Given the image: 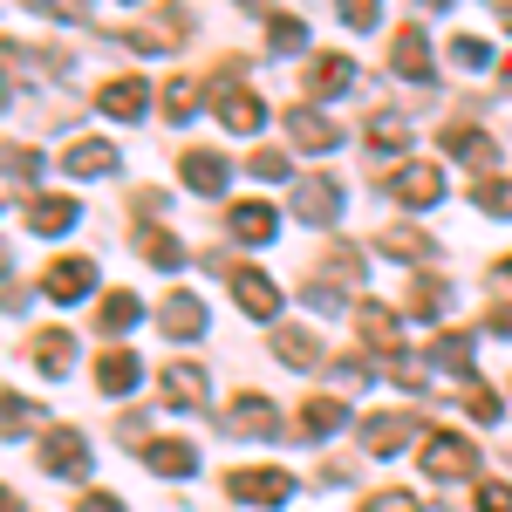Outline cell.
Returning a JSON list of instances; mask_svg holds the SVG:
<instances>
[{
  "instance_id": "7402d4cb",
  "label": "cell",
  "mask_w": 512,
  "mask_h": 512,
  "mask_svg": "<svg viewBox=\"0 0 512 512\" xmlns=\"http://www.w3.org/2000/svg\"><path fill=\"white\" fill-rule=\"evenodd\" d=\"M444 294H451V287H444L437 274L410 280V294H403V315H410V321H437V315H444Z\"/></svg>"
},
{
  "instance_id": "8992f818",
  "label": "cell",
  "mask_w": 512,
  "mask_h": 512,
  "mask_svg": "<svg viewBox=\"0 0 512 512\" xmlns=\"http://www.w3.org/2000/svg\"><path fill=\"white\" fill-rule=\"evenodd\" d=\"M41 465H48L55 478H82V472H89V437L69 431V424H62V431H48V444H41Z\"/></svg>"
},
{
  "instance_id": "e0dca14e",
  "label": "cell",
  "mask_w": 512,
  "mask_h": 512,
  "mask_svg": "<svg viewBox=\"0 0 512 512\" xmlns=\"http://www.w3.org/2000/svg\"><path fill=\"white\" fill-rule=\"evenodd\" d=\"M198 396H205V369H198V362H171V369H164V403H171V410H192Z\"/></svg>"
},
{
  "instance_id": "ac0fdd59",
  "label": "cell",
  "mask_w": 512,
  "mask_h": 512,
  "mask_svg": "<svg viewBox=\"0 0 512 512\" xmlns=\"http://www.w3.org/2000/svg\"><path fill=\"white\" fill-rule=\"evenodd\" d=\"M69 171H76V178H110V171H117V144H103V137H89V144H69Z\"/></svg>"
},
{
  "instance_id": "52a82bcc",
  "label": "cell",
  "mask_w": 512,
  "mask_h": 512,
  "mask_svg": "<svg viewBox=\"0 0 512 512\" xmlns=\"http://www.w3.org/2000/svg\"><path fill=\"white\" fill-rule=\"evenodd\" d=\"M226 431L233 437H280V410L267 396H239L233 410H226Z\"/></svg>"
},
{
  "instance_id": "4dcf8cb0",
  "label": "cell",
  "mask_w": 512,
  "mask_h": 512,
  "mask_svg": "<svg viewBox=\"0 0 512 512\" xmlns=\"http://www.w3.org/2000/svg\"><path fill=\"white\" fill-rule=\"evenodd\" d=\"M137 315H144L137 294H110V301L96 308V328H103V335H123V328H137Z\"/></svg>"
},
{
  "instance_id": "ba28073f",
  "label": "cell",
  "mask_w": 512,
  "mask_h": 512,
  "mask_svg": "<svg viewBox=\"0 0 512 512\" xmlns=\"http://www.w3.org/2000/svg\"><path fill=\"white\" fill-rule=\"evenodd\" d=\"M233 499H246V506H287L294 478L287 472H233Z\"/></svg>"
},
{
  "instance_id": "2e32d148",
  "label": "cell",
  "mask_w": 512,
  "mask_h": 512,
  "mask_svg": "<svg viewBox=\"0 0 512 512\" xmlns=\"http://www.w3.org/2000/svg\"><path fill=\"white\" fill-rule=\"evenodd\" d=\"M144 465L158 478H185L198 458H192V444H178V437H151V444H144Z\"/></svg>"
},
{
  "instance_id": "30bf717a",
  "label": "cell",
  "mask_w": 512,
  "mask_h": 512,
  "mask_svg": "<svg viewBox=\"0 0 512 512\" xmlns=\"http://www.w3.org/2000/svg\"><path fill=\"white\" fill-rule=\"evenodd\" d=\"M287 137H294L301 151H335V144H342V130L321 117V110H301V103L287 110Z\"/></svg>"
},
{
  "instance_id": "f35d334b",
  "label": "cell",
  "mask_w": 512,
  "mask_h": 512,
  "mask_svg": "<svg viewBox=\"0 0 512 512\" xmlns=\"http://www.w3.org/2000/svg\"><path fill=\"white\" fill-rule=\"evenodd\" d=\"M451 62H458V69H485V62H492V48L472 41V35H458V41H451Z\"/></svg>"
},
{
  "instance_id": "d590c367",
  "label": "cell",
  "mask_w": 512,
  "mask_h": 512,
  "mask_svg": "<svg viewBox=\"0 0 512 512\" xmlns=\"http://www.w3.org/2000/svg\"><path fill=\"white\" fill-rule=\"evenodd\" d=\"M198 103H205V89H198V82H171V96H164V117L171 123H185L198 110Z\"/></svg>"
},
{
  "instance_id": "8fae6325",
  "label": "cell",
  "mask_w": 512,
  "mask_h": 512,
  "mask_svg": "<svg viewBox=\"0 0 512 512\" xmlns=\"http://www.w3.org/2000/svg\"><path fill=\"white\" fill-rule=\"evenodd\" d=\"M233 301H239V315H253V321H274L280 315V287L267 274H239L233 280Z\"/></svg>"
},
{
  "instance_id": "e575fe53",
  "label": "cell",
  "mask_w": 512,
  "mask_h": 512,
  "mask_svg": "<svg viewBox=\"0 0 512 512\" xmlns=\"http://www.w3.org/2000/svg\"><path fill=\"white\" fill-rule=\"evenodd\" d=\"M274 55H294V48H308V21H294V14H274Z\"/></svg>"
},
{
  "instance_id": "7bdbcfd3",
  "label": "cell",
  "mask_w": 512,
  "mask_h": 512,
  "mask_svg": "<svg viewBox=\"0 0 512 512\" xmlns=\"http://www.w3.org/2000/svg\"><path fill=\"white\" fill-rule=\"evenodd\" d=\"M253 178H287V158H280V151H253Z\"/></svg>"
},
{
  "instance_id": "44dd1931",
  "label": "cell",
  "mask_w": 512,
  "mask_h": 512,
  "mask_svg": "<svg viewBox=\"0 0 512 512\" xmlns=\"http://www.w3.org/2000/svg\"><path fill=\"white\" fill-rule=\"evenodd\" d=\"M396 444H410V417H369L362 424V451L369 458H390Z\"/></svg>"
},
{
  "instance_id": "f5cc1de1",
  "label": "cell",
  "mask_w": 512,
  "mask_h": 512,
  "mask_svg": "<svg viewBox=\"0 0 512 512\" xmlns=\"http://www.w3.org/2000/svg\"><path fill=\"white\" fill-rule=\"evenodd\" d=\"M506 89H512V69H506Z\"/></svg>"
},
{
  "instance_id": "681fc988",
  "label": "cell",
  "mask_w": 512,
  "mask_h": 512,
  "mask_svg": "<svg viewBox=\"0 0 512 512\" xmlns=\"http://www.w3.org/2000/svg\"><path fill=\"white\" fill-rule=\"evenodd\" d=\"M499 280H512V253H506V260H499Z\"/></svg>"
},
{
  "instance_id": "4fadbf2b",
  "label": "cell",
  "mask_w": 512,
  "mask_h": 512,
  "mask_svg": "<svg viewBox=\"0 0 512 512\" xmlns=\"http://www.w3.org/2000/svg\"><path fill=\"white\" fill-rule=\"evenodd\" d=\"M226 178H233V171H226L219 151H185V185H192L198 198H219V192H226Z\"/></svg>"
},
{
  "instance_id": "ee69618b",
  "label": "cell",
  "mask_w": 512,
  "mask_h": 512,
  "mask_svg": "<svg viewBox=\"0 0 512 512\" xmlns=\"http://www.w3.org/2000/svg\"><path fill=\"white\" fill-rule=\"evenodd\" d=\"M35 14H69V21H82L89 14V0H28Z\"/></svg>"
},
{
  "instance_id": "6da1fadb",
  "label": "cell",
  "mask_w": 512,
  "mask_h": 512,
  "mask_svg": "<svg viewBox=\"0 0 512 512\" xmlns=\"http://www.w3.org/2000/svg\"><path fill=\"white\" fill-rule=\"evenodd\" d=\"M185 35H192V21H185V7H158L144 28H130V48L137 55H171V48H185Z\"/></svg>"
},
{
  "instance_id": "ab89813d",
  "label": "cell",
  "mask_w": 512,
  "mask_h": 512,
  "mask_svg": "<svg viewBox=\"0 0 512 512\" xmlns=\"http://www.w3.org/2000/svg\"><path fill=\"white\" fill-rule=\"evenodd\" d=\"M478 512H512V485H506V478L478 485Z\"/></svg>"
},
{
  "instance_id": "484cf974",
  "label": "cell",
  "mask_w": 512,
  "mask_h": 512,
  "mask_svg": "<svg viewBox=\"0 0 512 512\" xmlns=\"http://www.w3.org/2000/svg\"><path fill=\"white\" fill-rule=\"evenodd\" d=\"M355 328L369 335V349H396V315L383 301H362V308H355Z\"/></svg>"
},
{
  "instance_id": "f546056e",
  "label": "cell",
  "mask_w": 512,
  "mask_h": 512,
  "mask_svg": "<svg viewBox=\"0 0 512 512\" xmlns=\"http://www.w3.org/2000/svg\"><path fill=\"white\" fill-rule=\"evenodd\" d=\"M198 328H205V308H198L192 294H178V301L164 308V335H171V342H185V335H198Z\"/></svg>"
},
{
  "instance_id": "836d02e7",
  "label": "cell",
  "mask_w": 512,
  "mask_h": 512,
  "mask_svg": "<svg viewBox=\"0 0 512 512\" xmlns=\"http://www.w3.org/2000/svg\"><path fill=\"white\" fill-rule=\"evenodd\" d=\"M383 253H390V260H424V253H431V239L410 233V226H396V233H383Z\"/></svg>"
},
{
  "instance_id": "f1b7e54d",
  "label": "cell",
  "mask_w": 512,
  "mask_h": 512,
  "mask_svg": "<svg viewBox=\"0 0 512 512\" xmlns=\"http://www.w3.org/2000/svg\"><path fill=\"white\" fill-rule=\"evenodd\" d=\"M69 349H76V342H69L62 328H41L35 335V362L48 369V376H69Z\"/></svg>"
},
{
  "instance_id": "f907efd6",
  "label": "cell",
  "mask_w": 512,
  "mask_h": 512,
  "mask_svg": "<svg viewBox=\"0 0 512 512\" xmlns=\"http://www.w3.org/2000/svg\"><path fill=\"white\" fill-rule=\"evenodd\" d=\"M239 7H267V0H239Z\"/></svg>"
},
{
  "instance_id": "5b68a950",
  "label": "cell",
  "mask_w": 512,
  "mask_h": 512,
  "mask_svg": "<svg viewBox=\"0 0 512 512\" xmlns=\"http://www.w3.org/2000/svg\"><path fill=\"white\" fill-rule=\"evenodd\" d=\"M212 103H219V117H226V130H260V96L246 89V82H233V76H219L212 82Z\"/></svg>"
},
{
  "instance_id": "9a60e30c",
  "label": "cell",
  "mask_w": 512,
  "mask_h": 512,
  "mask_svg": "<svg viewBox=\"0 0 512 512\" xmlns=\"http://www.w3.org/2000/svg\"><path fill=\"white\" fill-rule=\"evenodd\" d=\"M349 82H355V69L342 62V55H315L308 76H301V89H308V96H342Z\"/></svg>"
},
{
  "instance_id": "b9f144b4",
  "label": "cell",
  "mask_w": 512,
  "mask_h": 512,
  "mask_svg": "<svg viewBox=\"0 0 512 512\" xmlns=\"http://www.w3.org/2000/svg\"><path fill=\"white\" fill-rule=\"evenodd\" d=\"M362 512H424V506H417L410 492H376V499H369Z\"/></svg>"
},
{
  "instance_id": "cb8c5ba5",
  "label": "cell",
  "mask_w": 512,
  "mask_h": 512,
  "mask_svg": "<svg viewBox=\"0 0 512 512\" xmlns=\"http://www.w3.org/2000/svg\"><path fill=\"white\" fill-rule=\"evenodd\" d=\"M274 355L287 362V369H321V342L308 335V328H280V335H274Z\"/></svg>"
},
{
  "instance_id": "d4e9b609",
  "label": "cell",
  "mask_w": 512,
  "mask_h": 512,
  "mask_svg": "<svg viewBox=\"0 0 512 512\" xmlns=\"http://www.w3.org/2000/svg\"><path fill=\"white\" fill-rule=\"evenodd\" d=\"M342 424H349V403H335V396H315L301 410V437H335Z\"/></svg>"
},
{
  "instance_id": "9c48e42d",
  "label": "cell",
  "mask_w": 512,
  "mask_h": 512,
  "mask_svg": "<svg viewBox=\"0 0 512 512\" xmlns=\"http://www.w3.org/2000/svg\"><path fill=\"white\" fill-rule=\"evenodd\" d=\"M390 192L403 198V205H417V212H424V205L444 198V178H437V164H403V171L390 178Z\"/></svg>"
},
{
  "instance_id": "277c9868",
  "label": "cell",
  "mask_w": 512,
  "mask_h": 512,
  "mask_svg": "<svg viewBox=\"0 0 512 512\" xmlns=\"http://www.w3.org/2000/svg\"><path fill=\"white\" fill-rule=\"evenodd\" d=\"M294 212L308 226H335L342 219V178H301L294 185Z\"/></svg>"
},
{
  "instance_id": "ffe728a7",
  "label": "cell",
  "mask_w": 512,
  "mask_h": 512,
  "mask_svg": "<svg viewBox=\"0 0 512 512\" xmlns=\"http://www.w3.org/2000/svg\"><path fill=\"white\" fill-rule=\"evenodd\" d=\"M444 151L465 158V164H492L499 158V144H492L485 130H472V123H451V130H444Z\"/></svg>"
},
{
  "instance_id": "60d3db41",
  "label": "cell",
  "mask_w": 512,
  "mask_h": 512,
  "mask_svg": "<svg viewBox=\"0 0 512 512\" xmlns=\"http://www.w3.org/2000/svg\"><path fill=\"white\" fill-rule=\"evenodd\" d=\"M35 171H41V158H35V151L7 144V178H14V185H21V178H35Z\"/></svg>"
},
{
  "instance_id": "f6af8a7d",
  "label": "cell",
  "mask_w": 512,
  "mask_h": 512,
  "mask_svg": "<svg viewBox=\"0 0 512 512\" xmlns=\"http://www.w3.org/2000/svg\"><path fill=\"white\" fill-rule=\"evenodd\" d=\"M28 424H35V410H28L21 396H7V437H21V431H28Z\"/></svg>"
},
{
  "instance_id": "3957f363",
  "label": "cell",
  "mask_w": 512,
  "mask_h": 512,
  "mask_svg": "<svg viewBox=\"0 0 512 512\" xmlns=\"http://www.w3.org/2000/svg\"><path fill=\"white\" fill-rule=\"evenodd\" d=\"M89 287H96V260H82V253H62V260L41 274V294H48V301H62V308H76Z\"/></svg>"
},
{
  "instance_id": "5bb4252c",
  "label": "cell",
  "mask_w": 512,
  "mask_h": 512,
  "mask_svg": "<svg viewBox=\"0 0 512 512\" xmlns=\"http://www.w3.org/2000/svg\"><path fill=\"white\" fill-rule=\"evenodd\" d=\"M390 62H396V76H410V82H431V41L417 35V28H403V35L390 41Z\"/></svg>"
},
{
  "instance_id": "74e56055",
  "label": "cell",
  "mask_w": 512,
  "mask_h": 512,
  "mask_svg": "<svg viewBox=\"0 0 512 512\" xmlns=\"http://www.w3.org/2000/svg\"><path fill=\"white\" fill-rule=\"evenodd\" d=\"M478 205L499 212V219H512V185H506V178H485V185H478Z\"/></svg>"
},
{
  "instance_id": "4316f807",
  "label": "cell",
  "mask_w": 512,
  "mask_h": 512,
  "mask_svg": "<svg viewBox=\"0 0 512 512\" xmlns=\"http://www.w3.org/2000/svg\"><path fill=\"white\" fill-rule=\"evenodd\" d=\"M226 226H233L246 246H267V239H274V212H267V205H233V219H226Z\"/></svg>"
},
{
  "instance_id": "d6a6232c",
  "label": "cell",
  "mask_w": 512,
  "mask_h": 512,
  "mask_svg": "<svg viewBox=\"0 0 512 512\" xmlns=\"http://www.w3.org/2000/svg\"><path fill=\"white\" fill-rule=\"evenodd\" d=\"M403 137H410V123L396 117V110H376V123H369V144H376V151H396Z\"/></svg>"
},
{
  "instance_id": "bcb514c9",
  "label": "cell",
  "mask_w": 512,
  "mask_h": 512,
  "mask_svg": "<svg viewBox=\"0 0 512 512\" xmlns=\"http://www.w3.org/2000/svg\"><path fill=\"white\" fill-rule=\"evenodd\" d=\"M342 21H349V28H369V21H376V0H342Z\"/></svg>"
},
{
  "instance_id": "7dc6e473",
  "label": "cell",
  "mask_w": 512,
  "mask_h": 512,
  "mask_svg": "<svg viewBox=\"0 0 512 512\" xmlns=\"http://www.w3.org/2000/svg\"><path fill=\"white\" fill-rule=\"evenodd\" d=\"M82 512H123V506L110 499V492H89V499H82Z\"/></svg>"
},
{
  "instance_id": "7a4b0ae2",
  "label": "cell",
  "mask_w": 512,
  "mask_h": 512,
  "mask_svg": "<svg viewBox=\"0 0 512 512\" xmlns=\"http://www.w3.org/2000/svg\"><path fill=\"white\" fill-rule=\"evenodd\" d=\"M424 472H431V478H472L478 472V451L458 431H431V437H424Z\"/></svg>"
},
{
  "instance_id": "603a6c76",
  "label": "cell",
  "mask_w": 512,
  "mask_h": 512,
  "mask_svg": "<svg viewBox=\"0 0 512 512\" xmlns=\"http://www.w3.org/2000/svg\"><path fill=\"white\" fill-rule=\"evenodd\" d=\"M96 390H103V396L137 390V355H130V349H110L103 362H96Z\"/></svg>"
},
{
  "instance_id": "7c38bea8",
  "label": "cell",
  "mask_w": 512,
  "mask_h": 512,
  "mask_svg": "<svg viewBox=\"0 0 512 512\" xmlns=\"http://www.w3.org/2000/svg\"><path fill=\"white\" fill-rule=\"evenodd\" d=\"M144 103H151V96H144V82H130V76H117V82H103V89H96V110H103V117H123V123L144 117Z\"/></svg>"
},
{
  "instance_id": "c3c4849f",
  "label": "cell",
  "mask_w": 512,
  "mask_h": 512,
  "mask_svg": "<svg viewBox=\"0 0 512 512\" xmlns=\"http://www.w3.org/2000/svg\"><path fill=\"white\" fill-rule=\"evenodd\" d=\"M492 328H499V335H512V308H492Z\"/></svg>"
},
{
  "instance_id": "8d00e7d4",
  "label": "cell",
  "mask_w": 512,
  "mask_h": 512,
  "mask_svg": "<svg viewBox=\"0 0 512 512\" xmlns=\"http://www.w3.org/2000/svg\"><path fill=\"white\" fill-rule=\"evenodd\" d=\"M465 410H472L478 424H499V410H506V403H499V396L485 390V383H472V390H465Z\"/></svg>"
},
{
  "instance_id": "d6986e66",
  "label": "cell",
  "mask_w": 512,
  "mask_h": 512,
  "mask_svg": "<svg viewBox=\"0 0 512 512\" xmlns=\"http://www.w3.org/2000/svg\"><path fill=\"white\" fill-rule=\"evenodd\" d=\"M76 219H82L76 198H28V226H35V233H69Z\"/></svg>"
},
{
  "instance_id": "83f0119b",
  "label": "cell",
  "mask_w": 512,
  "mask_h": 512,
  "mask_svg": "<svg viewBox=\"0 0 512 512\" xmlns=\"http://www.w3.org/2000/svg\"><path fill=\"white\" fill-rule=\"evenodd\" d=\"M137 246H144V260H151V267H164V274H171V267H185V246L164 233V226H144V233H137Z\"/></svg>"
},
{
  "instance_id": "1f68e13d",
  "label": "cell",
  "mask_w": 512,
  "mask_h": 512,
  "mask_svg": "<svg viewBox=\"0 0 512 512\" xmlns=\"http://www.w3.org/2000/svg\"><path fill=\"white\" fill-rule=\"evenodd\" d=\"M431 362H437V369H451V376H472V335H437Z\"/></svg>"
},
{
  "instance_id": "816d5d0a",
  "label": "cell",
  "mask_w": 512,
  "mask_h": 512,
  "mask_svg": "<svg viewBox=\"0 0 512 512\" xmlns=\"http://www.w3.org/2000/svg\"><path fill=\"white\" fill-rule=\"evenodd\" d=\"M506 28H512V0H506Z\"/></svg>"
}]
</instances>
